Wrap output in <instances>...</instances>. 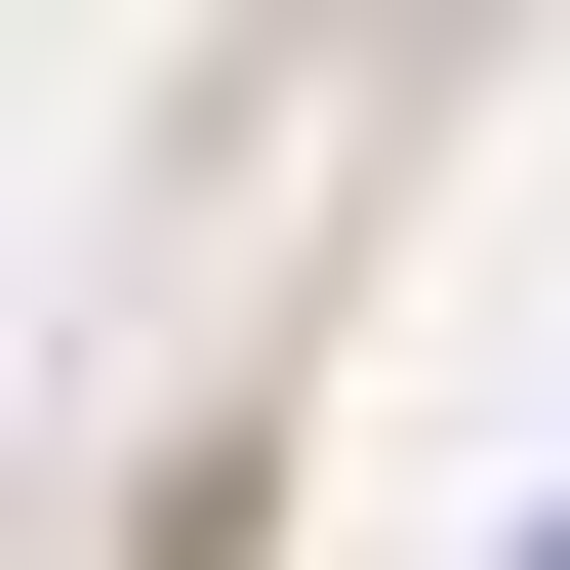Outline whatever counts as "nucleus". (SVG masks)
Here are the masks:
<instances>
[{
	"label": "nucleus",
	"mask_w": 570,
	"mask_h": 570,
	"mask_svg": "<svg viewBox=\"0 0 570 570\" xmlns=\"http://www.w3.org/2000/svg\"><path fill=\"white\" fill-rule=\"evenodd\" d=\"M530 570H570V530H530Z\"/></svg>",
	"instance_id": "obj_1"
}]
</instances>
